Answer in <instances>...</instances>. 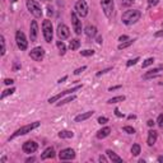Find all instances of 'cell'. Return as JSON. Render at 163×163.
I'll list each match as a JSON object with an SVG mask.
<instances>
[{"label":"cell","mask_w":163,"mask_h":163,"mask_svg":"<svg viewBox=\"0 0 163 163\" xmlns=\"http://www.w3.org/2000/svg\"><path fill=\"white\" fill-rule=\"evenodd\" d=\"M142 17V13L140 10L138 9H131V10H126V12L122 14V23L126 24V26H131V24H135L136 22L140 19Z\"/></svg>","instance_id":"cell-1"},{"label":"cell","mask_w":163,"mask_h":163,"mask_svg":"<svg viewBox=\"0 0 163 163\" xmlns=\"http://www.w3.org/2000/svg\"><path fill=\"white\" fill-rule=\"evenodd\" d=\"M40 126V122L38 121H36V122H32V124H28V125H24V126H22V127H19L18 130H15L14 131V134L10 136L9 139H14V138H17V136H20V135H26V134H28V133H31L33 129H36V127H38Z\"/></svg>","instance_id":"cell-2"},{"label":"cell","mask_w":163,"mask_h":163,"mask_svg":"<svg viewBox=\"0 0 163 163\" xmlns=\"http://www.w3.org/2000/svg\"><path fill=\"white\" fill-rule=\"evenodd\" d=\"M42 31H43V37L47 43H50L52 41V36H54V28H52V23L51 20L45 19L42 23Z\"/></svg>","instance_id":"cell-3"},{"label":"cell","mask_w":163,"mask_h":163,"mask_svg":"<svg viewBox=\"0 0 163 163\" xmlns=\"http://www.w3.org/2000/svg\"><path fill=\"white\" fill-rule=\"evenodd\" d=\"M27 9L29 10V13L36 17V18H41L42 17V9L41 5L36 2V0H27Z\"/></svg>","instance_id":"cell-4"},{"label":"cell","mask_w":163,"mask_h":163,"mask_svg":"<svg viewBox=\"0 0 163 163\" xmlns=\"http://www.w3.org/2000/svg\"><path fill=\"white\" fill-rule=\"evenodd\" d=\"M88 4L85 3V0H78L77 3H75V13H77L80 18H85L88 15Z\"/></svg>","instance_id":"cell-5"},{"label":"cell","mask_w":163,"mask_h":163,"mask_svg":"<svg viewBox=\"0 0 163 163\" xmlns=\"http://www.w3.org/2000/svg\"><path fill=\"white\" fill-rule=\"evenodd\" d=\"M101 6L102 10L107 18H111L114 14V10H115V3L114 0H101Z\"/></svg>","instance_id":"cell-6"},{"label":"cell","mask_w":163,"mask_h":163,"mask_svg":"<svg viewBox=\"0 0 163 163\" xmlns=\"http://www.w3.org/2000/svg\"><path fill=\"white\" fill-rule=\"evenodd\" d=\"M15 42H17V46L19 47L20 51H26L27 50L28 41L26 38V35L22 31H17V33H15Z\"/></svg>","instance_id":"cell-7"},{"label":"cell","mask_w":163,"mask_h":163,"mask_svg":"<svg viewBox=\"0 0 163 163\" xmlns=\"http://www.w3.org/2000/svg\"><path fill=\"white\" fill-rule=\"evenodd\" d=\"M70 18H71V23H73L74 32H75L77 35H80V33H82V20L79 19V15L75 13V12H71Z\"/></svg>","instance_id":"cell-8"},{"label":"cell","mask_w":163,"mask_h":163,"mask_svg":"<svg viewBox=\"0 0 163 163\" xmlns=\"http://www.w3.org/2000/svg\"><path fill=\"white\" fill-rule=\"evenodd\" d=\"M29 56H31V59H33L35 61H42L43 58H45V50H43L41 46L35 47V49L31 50Z\"/></svg>","instance_id":"cell-9"},{"label":"cell","mask_w":163,"mask_h":163,"mask_svg":"<svg viewBox=\"0 0 163 163\" xmlns=\"http://www.w3.org/2000/svg\"><path fill=\"white\" fill-rule=\"evenodd\" d=\"M56 33H58V37L60 38V40H66V38H69V36H70V29H69V27L66 26V24H59L58 26V29H56Z\"/></svg>","instance_id":"cell-10"},{"label":"cell","mask_w":163,"mask_h":163,"mask_svg":"<svg viewBox=\"0 0 163 163\" xmlns=\"http://www.w3.org/2000/svg\"><path fill=\"white\" fill-rule=\"evenodd\" d=\"M80 88H82V85H77V87H74V88H71V89L62 91L61 93H59V94H56V96L51 97V98H49V103H54V102H56V101H59V100L61 98V97L66 96V94H70V93H73V92H75V91H78V89H80Z\"/></svg>","instance_id":"cell-11"},{"label":"cell","mask_w":163,"mask_h":163,"mask_svg":"<svg viewBox=\"0 0 163 163\" xmlns=\"http://www.w3.org/2000/svg\"><path fill=\"white\" fill-rule=\"evenodd\" d=\"M59 158L61 161H70L75 158V150L71 148H66V149H62L60 153H59Z\"/></svg>","instance_id":"cell-12"},{"label":"cell","mask_w":163,"mask_h":163,"mask_svg":"<svg viewBox=\"0 0 163 163\" xmlns=\"http://www.w3.org/2000/svg\"><path fill=\"white\" fill-rule=\"evenodd\" d=\"M37 36H38V23L37 20H32L31 26H29V38L31 42H36L37 41Z\"/></svg>","instance_id":"cell-13"},{"label":"cell","mask_w":163,"mask_h":163,"mask_svg":"<svg viewBox=\"0 0 163 163\" xmlns=\"http://www.w3.org/2000/svg\"><path fill=\"white\" fill-rule=\"evenodd\" d=\"M22 149H23L24 153H35V152L38 149V144L36 142H33V140H28V142H26L23 144V147H22Z\"/></svg>","instance_id":"cell-14"},{"label":"cell","mask_w":163,"mask_h":163,"mask_svg":"<svg viewBox=\"0 0 163 163\" xmlns=\"http://www.w3.org/2000/svg\"><path fill=\"white\" fill-rule=\"evenodd\" d=\"M157 138H158V134L156 130H149L148 131V139H147V143L149 147H153L157 142Z\"/></svg>","instance_id":"cell-15"},{"label":"cell","mask_w":163,"mask_h":163,"mask_svg":"<svg viewBox=\"0 0 163 163\" xmlns=\"http://www.w3.org/2000/svg\"><path fill=\"white\" fill-rule=\"evenodd\" d=\"M84 33H85L87 37H89V38L96 37V35H97V27L96 26H91V24L87 26L85 29H84Z\"/></svg>","instance_id":"cell-16"},{"label":"cell","mask_w":163,"mask_h":163,"mask_svg":"<svg viewBox=\"0 0 163 163\" xmlns=\"http://www.w3.org/2000/svg\"><path fill=\"white\" fill-rule=\"evenodd\" d=\"M55 157V149L52 147H49L45 149V152L41 154V159H49V158H54Z\"/></svg>","instance_id":"cell-17"},{"label":"cell","mask_w":163,"mask_h":163,"mask_svg":"<svg viewBox=\"0 0 163 163\" xmlns=\"http://www.w3.org/2000/svg\"><path fill=\"white\" fill-rule=\"evenodd\" d=\"M93 114H94V111H88V112L80 114V115H78L77 117H75L74 120H75V122H82V121H84V120H88L91 116H93Z\"/></svg>","instance_id":"cell-18"},{"label":"cell","mask_w":163,"mask_h":163,"mask_svg":"<svg viewBox=\"0 0 163 163\" xmlns=\"http://www.w3.org/2000/svg\"><path fill=\"white\" fill-rule=\"evenodd\" d=\"M110 133H111V129L108 127V126H106V127H102L101 130H98V131H97V138L98 139H105L106 136H108L110 135Z\"/></svg>","instance_id":"cell-19"},{"label":"cell","mask_w":163,"mask_h":163,"mask_svg":"<svg viewBox=\"0 0 163 163\" xmlns=\"http://www.w3.org/2000/svg\"><path fill=\"white\" fill-rule=\"evenodd\" d=\"M106 154L108 156L110 161H112V162H118V163L122 162V158H121V157H118V156L115 153V152L111 150V149H107V150H106Z\"/></svg>","instance_id":"cell-20"},{"label":"cell","mask_w":163,"mask_h":163,"mask_svg":"<svg viewBox=\"0 0 163 163\" xmlns=\"http://www.w3.org/2000/svg\"><path fill=\"white\" fill-rule=\"evenodd\" d=\"M79 47H80V41H79L78 38H73V40L69 42V49H70L71 51L78 50Z\"/></svg>","instance_id":"cell-21"},{"label":"cell","mask_w":163,"mask_h":163,"mask_svg":"<svg viewBox=\"0 0 163 163\" xmlns=\"http://www.w3.org/2000/svg\"><path fill=\"white\" fill-rule=\"evenodd\" d=\"M73 136H74V133L70 131V130H61L59 133V138H61V139H70Z\"/></svg>","instance_id":"cell-22"},{"label":"cell","mask_w":163,"mask_h":163,"mask_svg":"<svg viewBox=\"0 0 163 163\" xmlns=\"http://www.w3.org/2000/svg\"><path fill=\"white\" fill-rule=\"evenodd\" d=\"M136 40L135 38H133V40H129V41H125V42H121L120 45H118V50H124V49H127L129 46H131L133 43L135 42Z\"/></svg>","instance_id":"cell-23"},{"label":"cell","mask_w":163,"mask_h":163,"mask_svg":"<svg viewBox=\"0 0 163 163\" xmlns=\"http://www.w3.org/2000/svg\"><path fill=\"white\" fill-rule=\"evenodd\" d=\"M122 101H125V96H116V97H112V98L108 100L107 103L112 105V103H118V102H122Z\"/></svg>","instance_id":"cell-24"},{"label":"cell","mask_w":163,"mask_h":163,"mask_svg":"<svg viewBox=\"0 0 163 163\" xmlns=\"http://www.w3.org/2000/svg\"><path fill=\"white\" fill-rule=\"evenodd\" d=\"M56 46L60 50V55H65V54H66V46H65V43L62 41H58L56 42Z\"/></svg>","instance_id":"cell-25"},{"label":"cell","mask_w":163,"mask_h":163,"mask_svg":"<svg viewBox=\"0 0 163 163\" xmlns=\"http://www.w3.org/2000/svg\"><path fill=\"white\" fill-rule=\"evenodd\" d=\"M75 98H77V97L75 96H69L68 98H65V100H61L56 106H62V105H66V103H69V102H71V101H74Z\"/></svg>","instance_id":"cell-26"},{"label":"cell","mask_w":163,"mask_h":163,"mask_svg":"<svg viewBox=\"0 0 163 163\" xmlns=\"http://www.w3.org/2000/svg\"><path fill=\"white\" fill-rule=\"evenodd\" d=\"M153 62H154V58H148L143 64H142V68L144 69V68H148V66H150V65H153Z\"/></svg>","instance_id":"cell-27"},{"label":"cell","mask_w":163,"mask_h":163,"mask_svg":"<svg viewBox=\"0 0 163 163\" xmlns=\"http://www.w3.org/2000/svg\"><path fill=\"white\" fill-rule=\"evenodd\" d=\"M131 153H133V156H139L140 154V145L139 144H134L131 147Z\"/></svg>","instance_id":"cell-28"},{"label":"cell","mask_w":163,"mask_h":163,"mask_svg":"<svg viewBox=\"0 0 163 163\" xmlns=\"http://www.w3.org/2000/svg\"><path fill=\"white\" fill-rule=\"evenodd\" d=\"M15 92V88H9V89H5L3 93H2V100L5 98L6 96H10V94H13Z\"/></svg>","instance_id":"cell-29"},{"label":"cell","mask_w":163,"mask_h":163,"mask_svg":"<svg viewBox=\"0 0 163 163\" xmlns=\"http://www.w3.org/2000/svg\"><path fill=\"white\" fill-rule=\"evenodd\" d=\"M122 130L125 133H127V134H135V129L131 127V126H124Z\"/></svg>","instance_id":"cell-30"},{"label":"cell","mask_w":163,"mask_h":163,"mask_svg":"<svg viewBox=\"0 0 163 163\" xmlns=\"http://www.w3.org/2000/svg\"><path fill=\"white\" fill-rule=\"evenodd\" d=\"M140 60V58H135V59H131V60H129L127 62H126V66L127 68H130V66H133V65H135L138 61Z\"/></svg>","instance_id":"cell-31"},{"label":"cell","mask_w":163,"mask_h":163,"mask_svg":"<svg viewBox=\"0 0 163 163\" xmlns=\"http://www.w3.org/2000/svg\"><path fill=\"white\" fill-rule=\"evenodd\" d=\"M135 0H121V5L122 6H131L134 4Z\"/></svg>","instance_id":"cell-32"},{"label":"cell","mask_w":163,"mask_h":163,"mask_svg":"<svg viewBox=\"0 0 163 163\" xmlns=\"http://www.w3.org/2000/svg\"><path fill=\"white\" fill-rule=\"evenodd\" d=\"M94 54L93 50H84V51H80V55L82 56H92Z\"/></svg>","instance_id":"cell-33"},{"label":"cell","mask_w":163,"mask_h":163,"mask_svg":"<svg viewBox=\"0 0 163 163\" xmlns=\"http://www.w3.org/2000/svg\"><path fill=\"white\" fill-rule=\"evenodd\" d=\"M5 52H6V49H5V38H4V36H2V56L5 55Z\"/></svg>","instance_id":"cell-34"},{"label":"cell","mask_w":163,"mask_h":163,"mask_svg":"<svg viewBox=\"0 0 163 163\" xmlns=\"http://www.w3.org/2000/svg\"><path fill=\"white\" fill-rule=\"evenodd\" d=\"M157 124H158L159 127L163 129V114H161V115L158 116V118H157Z\"/></svg>","instance_id":"cell-35"},{"label":"cell","mask_w":163,"mask_h":163,"mask_svg":"<svg viewBox=\"0 0 163 163\" xmlns=\"http://www.w3.org/2000/svg\"><path fill=\"white\" fill-rule=\"evenodd\" d=\"M106 122H108V118H107V117H105V116H100V117H98V124L105 125Z\"/></svg>","instance_id":"cell-36"},{"label":"cell","mask_w":163,"mask_h":163,"mask_svg":"<svg viewBox=\"0 0 163 163\" xmlns=\"http://www.w3.org/2000/svg\"><path fill=\"white\" fill-rule=\"evenodd\" d=\"M159 4V0H148V5L152 8V6H156Z\"/></svg>","instance_id":"cell-37"},{"label":"cell","mask_w":163,"mask_h":163,"mask_svg":"<svg viewBox=\"0 0 163 163\" xmlns=\"http://www.w3.org/2000/svg\"><path fill=\"white\" fill-rule=\"evenodd\" d=\"M110 70H112V68H107V69H103V70L98 71V73H97L96 75H97V77H101L102 74H106V73H108V71H110Z\"/></svg>","instance_id":"cell-38"},{"label":"cell","mask_w":163,"mask_h":163,"mask_svg":"<svg viewBox=\"0 0 163 163\" xmlns=\"http://www.w3.org/2000/svg\"><path fill=\"white\" fill-rule=\"evenodd\" d=\"M85 69H87V66H82V68H78V69H75V70H74V74H75V75H78V74H80L82 71H84Z\"/></svg>","instance_id":"cell-39"},{"label":"cell","mask_w":163,"mask_h":163,"mask_svg":"<svg viewBox=\"0 0 163 163\" xmlns=\"http://www.w3.org/2000/svg\"><path fill=\"white\" fill-rule=\"evenodd\" d=\"M130 38H129V36H126V35H122V36H120L118 37V41H121V42H125V41H129Z\"/></svg>","instance_id":"cell-40"},{"label":"cell","mask_w":163,"mask_h":163,"mask_svg":"<svg viewBox=\"0 0 163 163\" xmlns=\"http://www.w3.org/2000/svg\"><path fill=\"white\" fill-rule=\"evenodd\" d=\"M13 83H14L13 79H9V78L4 79V84H5V85H10V84H13Z\"/></svg>","instance_id":"cell-41"},{"label":"cell","mask_w":163,"mask_h":163,"mask_svg":"<svg viewBox=\"0 0 163 163\" xmlns=\"http://www.w3.org/2000/svg\"><path fill=\"white\" fill-rule=\"evenodd\" d=\"M120 88H121V85H115V87H110V88H108V91H110V92H112V91L120 89Z\"/></svg>","instance_id":"cell-42"},{"label":"cell","mask_w":163,"mask_h":163,"mask_svg":"<svg viewBox=\"0 0 163 163\" xmlns=\"http://www.w3.org/2000/svg\"><path fill=\"white\" fill-rule=\"evenodd\" d=\"M154 37H163V29L156 32V33H154Z\"/></svg>","instance_id":"cell-43"},{"label":"cell","mask_w":163,"mask_h":163,"mask_svg":"<svg viewBox=\"0 0 163 163\" xmlns=\"http://www.w3.org/2000/svg\"><path fill=\"white\" fill-rule=\"evenodd\" d=\"M115 115H116L117 117H122V116H124V115H122L120 111H118V108H116V110H115Z\"/></svg>","instance_id":"cell-44"},{"label":"cell","mask_w":163,"mask_h":163,"mask_svg":"<svg viewBox=\"0 0 163 163\" xmlns=\"http://www.w3.org/2000/svg\"><path fill=\"white\" fill-rule=\"evenodd\" d=\"M66 79H68V77H66V75H65V77H62V78H60V79L58 80V83H59V84H61V83H64V82L66 80Z\"/></svg>","instance_id":"cell-45"},{"label":"cell","mask_w":163,"mask_h":163,"mask_svg":"<svg viewBox=\"0 0 163 163\" xmlns=\"http://www.w3.org/2000/svg\"><path fill=\"white\" fill-rule=\"evenodd\" d=\"M18 69H20V64H18V62H14V66H13V70L15 71V70H18Z\"/></svg>","instance_id":"cell-46"},{"label":"cell","mask_w":163,"mask_h":163,"mask_svg":"<svg viewBox=\"0 0 163 163\" xmlns=\"http://www.w3.org/2000/svg\"><path fill=\"white\" fill-rule=\"evenodd\" d=\"M147 125H148L149 127H152V126H153V125H154V121H153V120H148V122H147Z\"/></svg>","instance_id":"cell-47"},{"label":"cell","mask_w":163,"mask_h":163,"mask_svg":"<svg viewBox=\"0 0 163 163\" xmlns=\"http://www.w3.org/2000/svg\"><path fill=\"white\" fill-rule=\"evenodd\" d=\"M102 41H103V40H102V37H101V36H98V37H97V43H100V45H101V43H102Z\"/></svg>","instance_id":"cell-48"},{"label":"cell","mask_w":163,"mask_h":163,"mask_svg":"<svg viewBox=\"0 0 163 163\" xmlns=\"http://www.w3.org/2000/svg\"><path fill=\"white\" fill-rule=\"evenodd\" d=\"M33 161H36V158H33V157H31V158H27V159H26V162H33Z\"/></svg>","instance_id":"cell-49"},{"label":"cell","mask_w":163,"mask_h":163,"mask_svg":"<svg viewBox=\"0 0 163 163\" xmlns=\"http://www.w3.org/2000/svg\"><path fill=\"white\" fill-rule=\"evenodd\" d=\"M100 161H101V162H107V158L103 157V156H101V157H100Z\"/></svg>","instance_id":"cell-50"},{"label":"cell","mask_w":163,"mask_h":163,"mask_svg":"<svg viewBox=\"0 0 163 163\" xmlns=\"http://www.w3.org/2000/svg\"><path fill=\"white\" fill-rule=\"evenodd\" d=\"M158 162H163V157H159L158 158Z\"/></svg>","instance_id":"cell-51"},{"label":"cell","mask_w":163,"mask_h":163,"mask_svg":"<svg viewBox=\"0 0 163 163\" xmlns=\"http://www.w3.org/2000/svg\"><path fill=\"white\" fill-rule=\"evenodd\" d=\"M10 2H12V3H17V2H18V0H10Z\"/></svg>","instance_id":"cell-52"},{"label":"cell","mask_w":163,"mask_h":163,"mask_svg":"<svg viewBox=\"0 0 163 163\" xmlns=\"http://www.w3.org/2000/svg\"><path fill=\"white\" fill-rule=\"evenodd\" d=\"M42 2H50V0H42Z\"/></svg>","instance_id":"cell-53"}]
</instances>
